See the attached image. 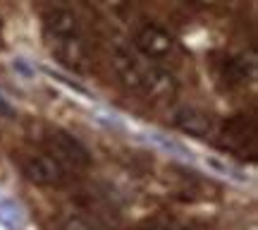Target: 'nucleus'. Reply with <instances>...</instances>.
<instances>
[{
  "label": "nucleus",
  "instance_id": "7ed1b4c3",
  "mask_svg": "<svg viewBox=\"0 0 258 230\" xmlns=\"http://www.w3.org/2000/svg\"><path fill=\"white\" fill-rule=\"evenodd\" d=\"M134 48H137L139 56H144L151 63L160 65L163 60H170V58L175 56L177 41L163 27H158V24H144L134 34Z\"/></svg>",
  "mask_w": 258,
  "mask_h": 230
},
{
  "label": "nucleus",
  "instance_id": "f03ea898",
  "mask_svg": "<svg viewBox=\"0 0 258 230\" xmlns=\"http://www.w3.org/2000/svg\"><path fill=\"white\" fill-rule=\"evenodd\" d=\"M46 149H48V156H53L64 166L70 173H82L86 168L91 166V154L89 149L84 147L79 139L70 134V132H62V129H55L53 134H48L46 139Z\"/></svg>",
  "mask_w": 258,
  "mask_h": 230
},
{
  "label": "nucleus",
  "instance_id": "4468645a",
  "mask_svg": "<svg viewBox=\"0 0 258 230\" xmlns=\"http://www.w3.org/2000/svg\"><path fill=\"white\" fill-rule=\"evenodd\" d=\"M0 34H3V19H0Z\"/></svg>",
  "mask_w": 258,
  "mask_h": 230
},
{
  "label": "nucleus",
  "instance_id": "423d86ee",
  "mask_svg": "<svg viewBox=\"0 0 258 230\" xmlns=\"http://www.w3.org/2000/svg\"><path fill=\"white\" fill-rule=\"evenodd\" d=\"M222 137H225V147L241 154V156L256 154V125L246 115H234L232 120H227Z\"/></svg>",
  "mask_w": 258,
  "mask_h": 230
},
{
  "label": "nucleus",
  "instance_id": "9b49d317",
  "mask_svg": "<svg viewBox=\"0 0 258 230\" xmlns=\"http://www.w3.org/2000/svg\"><path fill=\"white\" fill-rule=\"evenodd\" d=\"M62 230H96V228H93L91 221L84 218V216H70V218L62 223Z\"/></svg>",
  "mask_w": 258,
  "mask_h": 230
},
{
  "label": "nucleus",
  "instance_id": "0eeeda50",
  "mask_svg": "<svg viewBox=\"0 0 258 230\" xmlns=\"http://www.w3.org/2000/svg\"><path fill=\"white\" fill-rule=\"evenodd\" d=\"M172 125L177 129H182L184 134L191 137L206 139L213 134V118L208 113H203L201 108H194V106H182L172 113Z\"/></svg>",
  "mask_w": 258,
  "mask_h": 230
},
{
  "label": "nucleus",
  "instance_id": "39448f33",
  "mask_svg": "<svg viewBox=\"0 0 258 230\" xmlns=\"http://www.w3.org/2000/svg\"><path fill=\"white\" fill-rule=\"evenodd\" d=\"M50 53L57 63L72 70V72H84L86 65H89V51L84 43L82 31L79 34H67V36H50L46 38Z\"/></svg>",
  "mask_w": 258,
  "mask_h": 230
},
{
  "label": "nucleus",
  "instance_id": "f257e3e1",
  "mask_svg": "<svg viewBox=\"0 0 258 230\" xmlns=\"http://www.w3.org/2000/svg\"><path fill=\"white\" fill-rule=\"evenodd\" d=\"M112 67L120 77V82L129 91L139 94L151 101H167L177 94L175 77L165 67L151 63L144 56H139L132 48H115L112 53Z\"/></svg>",
  "mask_w": 258,
  "mask_h": 230
},
{
  "label": "nucleus",
  "instance_id": "20e7f679",
  "mask_svg": "<svg viewBox=\"0 0 258 230\" xmlns=\"http://www.w3.org/2000/svg\"><path fill=\"white\" fill-rule=\"evenodd\" d=\"M22 173L31 185L38 187H64L70 182V170L60 166L53 156L41 154V156H31L24 161Z\"/></svg>",
  "mask_w": 258,
  "mask_h": 230
},
{
  "label": "nucleus",
  "instance_id": "f8f14e48",
  "mask_svg": "<svg viewBox=\"0 0 258 230\" xmlns=\"http://www.w3.org/2000/svg\"><path fill=\"white\" fill-rule=\"evenodd\" d=\"M137 230H184V228H179V225L167 223V221H146V223H141Z\"/></svg>",
  "mask_w": 258,
  "mask_h": 230
},
{
  "label": "nucleus",
  "instance_id": "9d476101",
  "mask_svg": "<svg viewBox=\"0 0 258 230\" xmlns=\"http://www.w3.org/2000/svg\"><path fill=\"white\" fill-rule=\"evenodd\" d=\"M0 223L8 225V228H22V211H19L17 204L12 202H0Z\"/></svg>",
  "mask_w": 258,
  "mask_h": 230
},
{
  "label": "nucleus",
  "instance_id": "1a4fd4ad",
  "mask_svg": "<svg viewBox=\"0 0 258 230\" xmlns=\"http://www.w3.org/2000/svg\"><path fill=\"white\" fill-rule=\"evenodd\" d=\"M225 82L230 84V86H239V84H246L251 77V65L244 63L241 58H227V63H225Z\"/></svg>",
  "mask_w": 258,
  "mask_h": 230
},
{
  "label": "nucleus",
  "instance_id": "6e6552de",
  "mask_svg": "<svg viewBox=\"0 0 258 230\" xmlns=\"http://www.w3.org/2000/svg\"><path fill=\"white\" fill-rule=\"evenodd\" d=\"M79 19L72 10L64 8H53L43 15V36H67V34H79Z\"/></svg>",
  "mask_w": 258,
  "mask_h": 230
},
{
  "label": "nucleus",
  "instance_id": "ddd939ff",
  "mask_svg": "<svg viewBox=\"0 0 258 230\" xmlns=\"http://www.w3.org/2000/svg\"><path fill=\"white\" fill-rule=\"evenodd\" d=\"M12 113H15V111H12V106H10V103L5 101L3 96H0V115H8V118H10Z\"/></svg>",
  "mask_w": 258,
  "mask_h": 230
}]
</instances>
